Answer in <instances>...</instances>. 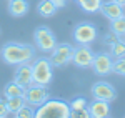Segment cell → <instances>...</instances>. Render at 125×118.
<instances>
[{"label":"cell","mask_w":125,"mask_h":118,"mask_svg":"<svg viewBox=\"0 0 125 118\" xmlns=\"http://www.w3.org/2000/svg\"><path fill=\"white\" fill-rule=\"evenodd\" d=\"M35 45L30 43H22V42H7L0 48V57L7 65H22V63H30L35 58Z\"/></svg>","instance_id":"6da1fadb"},{"label":"cell","mask_w":125,"mask_h":118,"mask_svg":"<svg viewBox=\"0 0 125 118\" xmlns=\"http://www.w3.org/2000/svg\"><path fill=\"white\" fill-rule=\"evenodd\" d=\"M35 118H70V105L62 98H48L35 110Z\"/></svg>","instance_id":"7a4b0ae2"},{"label":"cell","mask_w":125,"mask_h":118,"mask_svg":"<svg viewBox=\"0 0 125 118\" xmlns=\"http://www.w3.org/2000/svg\"><path fill=\"white\" fill-rule=\"evenodd\" d=\"M32 65V77L33 83L48 87L53 80V65L50 63L48 57H35L30 62Z\"/></svg>","instance_id":"3957f363"},{"label":"cell","mask_w":125,"mask_h":118,"mask_svg":"<svg viewBox=\"0 0 125 118\" xmlns=\"http://www.w3.org/2000/svg\"><path fill=\"white\" fill-rule=\"evenodd\" d=\"M33 45L42 53H50L57 45V38L47 25H40L33 32Z\"/></svg>","instance_id":"277c9868"},{"label":"cell","mask_w":125,"mask_h":118,"mask_svg":"<svg viewBox=\"0 0 125 118\" xmlns=\"http://www.w3.org/2000/svg\"><path fill=\"white\" fill-rule=\"evenodd\" d=\"M97 35H98V30L90 22H80V23H77L73 27V32H72L73 42L77 45H92L97 40Z\"/></svg>","instance_id":"5b68a950"},{"label":"cell","mask_w":125,"mask_h":118,"mask_svg":"<svg viewBox=\"0 0 125 118\" xmlns=\"http://www.w3.org/2000/svg\"><path fill=\"white\" fill-rule=\"evenodd\" d=\"M73 45L70 43H57L55 48L48 53L50 63L53 65V68H63L68 63H72V57H73Z\"/></svg>","instance_id":"8992f818"},{"label":"cell","mask_w":125,"mask_h":118,"mask_svg":"<svg viewBox=\"0 0 125 118\" xmlns=\"http://www.w3.org/2000/svg\"><path fill=\"white\" fill-rule=\"evenodd\" d=\"M50 98V93L45 85H39V83H32L29 87H25V93H23V100L25 103L33 107V108H39L42 103H45Z\"/></svg>","instance_id":"52a82bcc"},{"label":"cell","mask_w":125,"mask_h":118,"mask_svg":"<svg viewBox=\"0 0 125 118\" xmlns=\"http://www.w3.org/2000/svg\"><path fill=\"white\" fill-rule=\"evenodd\" d=\"M95 53L92 52L90 45H77L73 48V57H72V63L77 68H90L92 62H94Z\"/></svg>","instance_id":"ba28073f"},{"label":"cell","mask_w":125,"mask_h":118,"mask_svg":"<svg viewBox=\"0 0 125 118\" xmlns=\"http://www.w3.org/2000/svg\"><path fill=\"white\" fill-rule=\"evenodd\" d=\"M112 65H114V58L110 53L107 52H98L94 57V62H92V67L90 68L95 72V75H100V77H105L108 73H112Z\"/></svg>","instance_id":"9c48e42d"},{"label":"cell","mask_w":125,"mask_h":118,"mask_svg":"<svg viewBox=\"0 0 125 118\" xmlns=\"http://www.w3.org/2000/svg\"><path fill=\"white\" fill-rule=\"evenodd\" d=\"M92 97L97 100H105V101H114L117 98V90L114 88V85H110L108 82H95L90 88Z\"/></svg>","instance_id":"30bf717a"},{"label":"cell","mask_w":125,"mask_h":118,"mask_svg":"<svg viewBox=\"0 0 125 118\" xmlns=\"http://www.w3.org/2000/svg\"><path fill=\"white\" fill-rule=\"evenodd\" d=\"M87 108H88L90 118H107V117H110V101L94 98L87 105Z\"/></svg>","instance_id":"8fae6325"},{"label":"cell","mask_w":125,"mask_h":118,"mask_svg":"<svg viewBox=\"0 0 125 118\" xmlns=\"http://www.w3.org/2000/svg\"><path fill=\"white\" fill-rule=\"evenodd\" d=\"M105 18L108 20H115L118 17H122L124 15V5H120V3H117L114 0H108V2H102V5H100V10H98Z\"/></svg>","instance_id":"7c38bea8"},{"label":"cell","mask_w":125,"mask_h":118,"mask_svg":"<svg viewBox=\"0 0 125 118\" xmlns=\"http://www.w3.org/2000/svg\"><path fill=\"white\" fill-rule=\"evenodd\" d=\"M13 80L19 82L20 85L23 87H29L33 83V77H32V65L30 63H22L17 65V70L13 73Z\"/></svg>","instance_id":"4fadbf2b"},{"label":"cell","mask_w":125,"mask_h":118,"mask_svg":"<svg viewBox=\"0 0 125 118\" xmlns=\"http://www.w3.org/2000/svg\"><path fill=\"white\" fill-rule=\"evenodd\" d=\"M29 9V0H9V5H7V10L13 18L25 17Z\"/></svg>","instance_id":"5bb4252c"},{"label":"cell","mask_w":125,"mask_h":118,"mask_svg":"<svg viewBox=\"0 0 125 118\" xmlns=\"http://www.w3.org/2000/svg\"><path fill=\"white\" fill-rule=\"evenodd\" d=\"M58 7L52 2V0H40L39 5H37V13L43 18H50L57 13Z\"/></svg>","instance_id":"9a60e30c"},{"label":"cell","mask_w":125,"mask_h":118,"mask_svg":"<svg viewBox=\"0 0 125 118\" xmlns=\"http://www.w3.org/2000/svg\"><path fill=\"white\" fill-rule=\"evenodd\" d=\"M23 93H25V87H23V85H20L19 82H15V80L9 82V83L3 87V97H5V98L23 97Z\"/></svg>","instance_id":"2e32d148"},{"label":"cell","mask_w":125,"mask_h":118,"mask_svg":"<svg viewBox=\"0 0 125 118\" xmlns=\"http://www.w3.org/2000/svg\"><path fill=\"white\" fill-rule=\"evenodd\" d=\"M85 13H97L104 0H73Z\"/></svg>","instance_id":"e0dca14e"},{"label":"cell","mask_w":125,"mask_h":118,"mask_svg":"<svg viewBox=\"0 0 125 118\" xmlns=\"http://www.w3.org/2000/svg\"><path fill=\"white\" fill-rule=\"evenodd\" d=\"M110 55H112V58H122V57H125V40L120 38L117 40L115 43H112L110 45V52H108Z\"/></svg>","instance_id":"ac0fdd59"},{"label":"cell","mask_w":125,"mask_h":118,"mask_svg":"<svg viewBox=\"0 0 125 118\" xmlns=\"http://www.w3.org/2000/svg\"><path fill=\"white\" fill-rule=\"evenodd\" d=\"M5 103H7L9 113H17L25 105V100H23V97H13V98H5Z\"/></svg>","instance_id":"d6986e66"},{"label":"cell","mask_w":125,"mask_h":118,"mask_svg":"<svg viewBox=\"0 0 125 118\" xmlns=\"http://www.w3.org/2000/svg\"><path fill=\"white\" fill-rule=\"evenodd\" d=\"M110 30L115 32L117 35H120L124 38L125 37V13L115 20H110Z\"/></svg>","instance_id":"ffe728a7"},{"label":"cell","mask_w":125,"mask_h":118,"mask_svg":"<svg viewBox=\"0 0 125 118\" xmlns=\"http://www.w3.org/2000/svg\"><path fill=\"white\" fill-rule=\"evenodd\" d=\"M70 113H73V111H82V110L87 108V100L85 97H75L73 100H70Z\"/></svg>","instance_id":"44dd1931"},{"label":"cell","mask_w":125,"mask_h":118,"mask_svg":"<svg viewBox=\"0 0 125 118\" xmlns=\"http://www.w3.org/2000/svg\"><path fill=\"white\" fill-rule=\"evenodd\" d=\"M13 115L17 118H35V108L25 103V105H23L17 113H13Z\"/></svg>","instance_id":"7402d4cb"},{"label":"cell","mask_w":125,"mask_h":118,"mask_svg":"<svg viewBox=\"0 0 125 118\" xmlns=\"http://www.w3.org/2000/svg\"><path fill=\"white\" fill-rule=\"evenodd\" d=\"M112 73L120 75V77H125V57L114 60V65H112Z\"/></svg>","instance_id":"603a6c76"},{"label":"cell","mask_w":125,"mask_h":118,"mask_svg":"<svg viewBox=\"0 0 125 118\" xmlns=\"http://www.w3.org/2000/svg\"><path fill=\"white\" fill-rule=\"evenodd\" d=\"M122 38V37H120V35H117L115 32H112V30H110V32H108V33H107L105 37H104V43H105V45H108V47H110V45H112V43H115L117 40H120Z\"/></svg>","instance_id":"cb8c5ba5"},{"label":"cell","mask_w":125,"mask_h":118,"mask_svg":"<svg viewBox=\"0 0 125 118\" xmlns=\"http://www.w3.org/2000/svg\"><path fill=\"white\" fill-rule=\"evenodd\" d=\"M70 118H90L88 108L82 110V111H73V113H70Z\"/></svg>","instance_id":"d4e9b609"},{"label":"cell","mask_w":125,"mask_h":118,"mask_svg":"<svg viewBox=\"0 0 125 118\" xmlns=\"http://www.w3.org/2000/svg\"><path fill=\"white\" fill-rule=\"evenodd\" d=\"M9 115V110H7V103L3 101V98H0V118H5Z\"/></svg>","instance_id":"484cf974"},{"label":"cell","mask_w":125,"mask_h":118,"mask_svg":"<svg viewBox=\"0 0 125 118\" xmlns=\"http://www.w3.org/2000/svg\"><path fill=\"white\" fill-rule=\"evenodd\" d=\"M52 2H53V3L57 5L58 9H63V7L67 5V0H52Z\"/></svg>","instance_id":"4316f807"},{"label":"cell","mask_w":125,"mask_h":118,"mask_svg":"<svg viewBox=\"0 0 125 118\" xmlns=\"http://www.w3.org/2000/svg\"><path fill=\"white\" fill-rule=\"evenodd\" d=\"M114 2H117V3H120V5H125V0H114Z\"/></svg>","instance_id":"83f0119b"},{"label":"cell","mask_w":125,"mask_h":118,"mask_svg":"<svg viewBox=\"0 0 125 118\" xmlns=\"http://www.w3.org/2000/svg\"><path fill=\"white\" fill-rule=\"evenodd\" d=\"M0 35H2V30H0Z\"/></svg>","instance_id":"f1b7e54d"},{"label":"cell","mask_w":125,"mask_h":118,"mask_svg":"<svg viewBox=\"0 0 125 118\" xmlns=\"http://www.w3.org/2000/svg\"><path fill=\"white\" fill-rule=\"evenodd\" d=\"M124 10H125V5H124Z\"/></svg>","instance_id":"f546056e"},{"label":"cell","mask_w":125,"mask_h":118,"mask_svg":"<svg viewBox=\"0 0 125 118\" xmlns=\"http://www.w3.org/2000/svg\"><path fill=\"white\" fill-rule=\"evenodd\" d=\"M124 38H125V37H124Z\"/></svg>","instance_id":"4dcf8cb0"}]
</instances>
